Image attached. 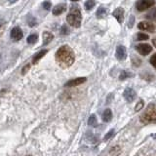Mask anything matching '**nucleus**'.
I'll use <instances>...</instances> for the list:
<instances>
[{
  "label": "nucleus",
  "mask_w": 156,
  "mask_h": 156,
  "mask_svg": "<svg viewBox=\"0 0 156 156\" xmlns=\"http://www.w3.org/2000/svg\"><path fill=\"white\" fill-rule=\"evenodd\" d=\"M56 60L63 68H69L72 66L75 61V55L73 50L68 45L60 47V49L56 53Z\"/></svg>",
  "instance_id": "nucleus-1"
},
{
  "label": "nucleus",
  "mask_w": 156,
  "mask_h": 156,
  "mask_svg": "<svg viewBox=\"0 0 156 156\" xmlns=\"http://www.w3.org/2000/svg\"><path fill=\"white\" fill-rule=\"evenodd\" d=\"M66 21L73 28H80L81 26V21H82V16H81V12H80L79 8L78 6H73L71 8L70 13L66 17Z\"/></svg>",
  "instance_id": "nucleus-2"
},
{
  "label": "nucleus",
  "mask_w": 156,
  "mask_h": 156,
  "mask_svg": "<svg viewBox=\"0 0 156 156\" xmlns=\"http://www.w3.org/2000/svg\"><path fill=\"white\" fill-rule=\"evenodd\" d=\"M141 121L142 123H150L156 121V104H149L141 115Z\"/></svg>",
  "instance_id": "nucleus-3"
},
{
  "label": "nucleus",
  "mask_w": 156,
  "mask_h": 156,
  "mask_svg": "<svg viewBox=\"0 0 156 156\" xmlns=\"http://www.w3.org/2000/svg\"><path fill=\"white\" fill-rule=\"evenodd\" d=\"M154 4L155 0H138L136 4V8L139 12H142V11H146L148 8L152 7Z\"/></svg>",
  "instance_id": "nucleus-4"
},
{
  "label": "nucleus",
  "mask_w": 156,
  "mask_h": 156,
  "mask_svg": "<svg viewBox=\"0 0 156 156\" xmlns=\"http://www.w3.org/2000/svg\"><path fill=\"white\" fill-rule=\"evenodd\" d=\"M123 97L129 103H132L133 101H135L137 98V93L134 89L132 88H126L124 93H123Z\"/></svg>",
  "instance_id": "nucleus-5"
},
{
  "label": "nucleus",
  "mask_w": 156,
  "mask_h": 156,
  "mask_svg": "<svg viewBox=\"0 0 156 156\" xmlns=\"http://www.w3.org/2000/svg\"><path fill=\"white\" fill-rule=\"evenodd\" d=\"M136 50L141 54L142 56H146L149 53H151L152 47L149 44H139L138 46H136Z\"/></svg>",
  "instance_id": "nucleus-6"
},
{
  "label": "nucleus",
  "mask_w": 156,
  "mask_h": 156,
  "mask_svg": "<svg viewBox=\"0 0 156 156\" xmlns=\"http://www.w3.org/2000/svg\"><path fill=\"white\" fill-rule=\"evenodd\" d=\"M112 16L116 19L118 23H122L123 21H124V9H123L122 7L116 8V9L113 11V13H112Z\"/></svg>",
  "instance_id": "nucleus-7"
},
{
  "label": "nucleus",
  "mask_w": 156,
  "mask_h": 156,
  "mask_svg": "<svg viewBox=\"0 0 156 156\" xmlns=\"http://www.w3.org/2000/svg\"><path fill=\"white\" fill-rule=\"evenodd\" d=\"M138 28L141 30H146L149 32H154L155 30V26L151 23H148V21H142L139 23Z\"/></svg>",
  "instance_id": "nucleus-8"
},
{
  "label": "nucleus",
  "mask_w": 156,
  "mask_h": 156,
  "mask_svg": "<svg viewBox=\"0 0 156 156\" xmlns=\"http://www.w3.org/2000/svg\"><path fill=\"white\" fill-rule=\"evenodd\" d=\"M115 56H116L117 60L119 61H123L126 59V48L123 46V45H118L116 48V53H115Z\"/></svg>",
  "instance_id": "nucleus-9"
},
{
  "label": "nucleus",
  "mask_w": 156,
  "mask_h": 156,
  "mask_svg": "<svg viewBox=\"0 0 156 156\" xmlns=\"http://www.w3.org/2000/svg\"><path fill=\"white\" fill-rule=\"evenodd\" d=\"M86 78L85 77H78V78H75V79H72V80H69L64 84V87H74V86H78L82 83L86 82Z\"/></svg>",
  "instance_id": "nucleus-10"
},
{
  "label": "nucleus",
  "mask_w": 156,
  "mask_h": 156,
  "mask_svg": "<svg viewBox=\"0 0 156 156\" xmlns=\"http://www.w3.org/2000/svg\"><path fill=\"white\" fill-rule=\"evenodd\" d=\"M11 37L15 41H18V40L21 39L23 38V31H21V29L20 28H18V26L12 29V31H11Z\"/></svg>",
  "instance_id": "nucleus-11"
},
{
  "label": "nucleus",
  "mask_w": 156,
  "mask_h": 156,
  "mask_svg": "<svg viewBox=\"0 0 156 156\" xmlns=\"http://www.w3.org/2000/svg\"><path fill=\"white\" fill-rule=\"evenodd\" d=\"M66 11V5L64 4H59V5H56L53 9V14L55 16H59Z\"/></svg>",
  "instance_id": "nucleus-12"
},
{
  "label": "nucleus",
  "mask_w": 156,
  "mask_h": 156,
  "mask_svg": "<svg viewBox=\"0 0 156 156\" xmlns=\"http://www.w3.org/2000/svg\"><path fill=\"white\" fill-rule=\"evenodd\" d=\"M54 38V35L49 31H44L43 32V44L47 45L52 41Z\"/></svg>",
  "instance_id": "nucleus-13"
},
{
  "label": "nucleus",
  "mask_w": 156,
  "mask_h": 156,
  "mask_svg": "<svg viewBox=\"0 0 156 156\" xmlns=\"http://www.w3.org/2000/svg\"><path fill=\"white\" fill-rule=\"evenodd\" d=\"M48 53V50H41L40 52H38L37 54L34 55L33 59H32V64H37V61H38L40 59L44 57L45 55Z\"/></svg>",
  "instance_id": "nucleus-14"
},
{
  "label": "nucleus",
  "mask_w": 156,
  "mask_h": 156,
  "mask_svg": "<svg viewBox=\"0 0 156 156\" xmlns=\"http://www.w3.org/2000/svg\"><path fill=\"white\" fill-rule=\"evenodd\" d=\"M103 121L104 122H109L112 119V112L109 108H106L103 113Z\"/></svg>",
  "instance_id": "nucleus-15"
},
{
  "label": "nucleus",
  "mask_w": 156,
  "mask_h": 156,
  "mask_svg": "<svg viewBox=\"0 0 156 156\" xmlns=\"http://www.w3.org/2000/svg\"><path fill=\"white\" fill-rule=\"evenodd\" d=\"M107 14V10L104 7H99L98 11H97V18L98 19H103L106 17Z\"/></svg>",
  "instance_id": "nucleus-16"
},
{
  "label": "nucleus",
  "mask_w": 156,
  "mask_h": 156,
  "mask_svg": "<svg viewBox=\"0 0 156 156\" xmlns=\"http://www.w3.org/2000/svg\"><path fill=\"white\" fill-rule=\"evenodd\" d=\"M88 125L89 126H92V127H96V126L98 125V123H97V117H96L95 114H92L90 117H89Z\"/></svg>",
  "instance_id": "nucleus-17"
},
{
  "label": "nucleus",
  "mask_w": 156,
  "mask_h": 156,
  "mask_svg": "<svg viewBox=\"0 0 156 156\" xmlns=\"http://www.w3.org/2000/svg\"><path fill=\"white\" fill-rule=\"evenodd\" d=\"M131 76H133V74H132L131 72H129L127 70H122V72H121L120 75H119V80L123 81V80H125L126 78H129Z\"/></svg>",
  "instance_id": "nucleus-18"
},
{
  "label": "nucleus",
  "mask_w": 156,
  "mask_h": 156,
  "mask_svg": "<svg viewBox=\"0 0 156 156\" xmlns=\"http://www.w3.org/2000/svg\"><path fill=\"white\" fill-rule=\"evenodd\" d=\"M37 40H38V36H37L36 34H31V35H29L28 37V44H34V43L37 42Z\"/></svg>",
  "instance_id": "nucleus-19"
},
{
  "label": "nucleus",
  "mask_w": 156,
  "mask_h": 156,
  "mask_svg": "<svg viewBox=\"0 0 156 156\" xmlns=\"http://www.w3.org/2000/svg\"><path fill=\"white\" fill-rule=\"evenodd\" d=\"M95 6V1L94 0H87L85 2V8L86 10H92Z\"/></svg>",
  "instance_id": "nucleus-20"
},
{
  "label": "nucleus",
  "mask_w": 156,
  "mask_h": 156,
  "mask_svg": "<svg viewBox=\"0 0 156 156\" xmlns=\"http://www.w3.org/2000/svg\"><path fill=\"white\" fill-rule=\"evenodd\" d=\"M114 133H115V131H114V129H111L108 133H106V135L104 136V141H108L109 139H111L112 138V136L114 135Z\"/></svg>",
  "instance_id": "nucleus-21"
},
{
  "label": "nucleus",
  "mask_w": 156,
  "mask_h": 156,
  "mask_svg": "<svg viewBox=\"0 0 156 156\" xmlns=\"http://www.w3.org/2000/svg\"><path fill=\"white\" fill-rule=\"evenodd\" d=\"M149 38V36L146 33H139L137 35V40H147Z\"/></svg>",
  "instance_id": "nucleus-22"
},
{
  "label": "nucleus",
  "mask_w": 156,
  "mask_h": 156,
  "mask_svg": "<svg viewBox=\"0 0 156 156\" xmlns=\"http://www.w3.org/2000/svg\"><path fill=\"white\" fill-rule=\"evenodd\" d=\"M28 23L29 26H36V20H35V19H34L33 17H28Z\"/></svg>",
  "instance_id": "nucleus-23"
},
{
  "label": "nucleus",
  "mask_w": 156,
  "mask_h": 156,
  "mask_svg": "<svg viewBox=\"0 0 156 156\" xmlns=\"http://www.w3.org/2000/svg\"><path fill=\"white\" fill-rule=\"evenodd\" d=\"M42 7L44 8L45 10L48 11V10L51 9V7H52V4H51V2H49V1H45V2H43Z\"/></svg>",
  "instance_id": "nucleus-24"
},
{
  "label": "nucleus",
  "mask_w": 156,
  "mask_h": 156,
  "mask_svg": "<svg viewBox=\"0 0 156 156\" xmlns=\"http://www.w3.org/2000/svg\"><path fill=\"white\" fill-rule=\"evenodd\" d=\"M61 33L64 34V35H66V34H68L69 33V29L68 28V26H61Z\"/></svg>",
  "instance_id": "nucleus-25"
},
{
  "label": "nucleus",
  "mask_w": 156,
  "mask_h": 156,
  "mask_svg": "<svg viewBox=\"0 0 156 156\" xmlns=\"http://www.w3.org/2000/svg\"><path fill=\"white\" fill-rule=\"evenodd\" d=\"M150 64H151V66H153L156 68V53L153 54L151 56V58H150Z\"/></svg>",
  "instance_id": "nucleus-26"
},
{
  "label": "nucleus",
  "mask_w": 156,
  "mask_h": 156,
  "mask_svg": "<svg viewBox=\"0 0 156 156\" xmlns=\"http://www.w3.org/2000/svg\"><path fill=\"white\" fill-rule=\"evenodd\" d=\"M142 107H144V101H139V103H138V104L136 106V107H135V111L137 112V111H139V110H141Z\"/></svg>",
  "instance_id": "nucleus-27"
},
{
  "label": "nucleus",
  "mask_w": 156,
  "mask_h": 156,
  "mask_svg": "<svg viewBox=\"0 0 156 156\" xmlns=\"http://www.w3.org/2000/svg\"><path fill=\"white\" fill-rule=\"evenodd\" d=\"M134 21H135V18H134V16H133V15H131V16H130V20H129L128 28H133V26H134Z\"/></svg>",
  "instance_id": "nucleus-28"
},
{
  "label": "nucleus",
  "mask_w": 156,
  "mask_h": 156,
  "mask_svg": "<svg viewBox=\"0 0 156 156\" xmlns=\"http://www.w3.org/2000/svg\"><path fill=\"white\" fill-rule=\"evenodd\" d=\"M133 63H134V66H141V60H139V59H133Z\"/></svg>",
  "instance_id": "nucleus-29"
},
{
  "label": "nucleus",
  "mask_w": 156,
  "mask_h": 156,
  "mask_svg": "<svg viewBox=\"0 0 156 156\" xmlns=\"http://www.w3.org/2000/svg\"><path fill=\"white\" fill-rule=\"evenodd\" d=\"M28 68H29V66H26V68H23V74H25L26 72L28 71Z\"/></svg>",
  "instance_id": "nucleus-30"
},
{
  "label": "nucleus",
  "mask_w": 156,
  "mask_h": 156,
  "mask_svg": "<svg viewBox=\"0 0 156 156\" xmlns=\"http://www.w3.org/2000/svg\"><path fill=\"white\" fill-rule=\"evenodd\" d=\"M152 44H153V46L156 48V37H154V38L152 39Z\"/></svg>",
  "instance_id": "nucleus-31"
},
{
  "label": "nucleus",
  "mask_w": 156,
  "mask_h": 156,
  "mask_svg": "<svg viewBox=\"0 0 156 156\" xmlns=\"http://www.w3.org/2000/svg\"><path fill=\"white\" fill-rule=\"evenodd\" d=\"M9 1H10V2H15L16 0H9Z\"/></svg>",
  "instance_id": "nucleus-32"
},
{
  "label": "nucleus",
  "mask_w": 156,
  "mask_h": 156,
  "mask_svg": "<svg viewBox=\"0 0 156 156\" xmlns=\"http://www.w3.org/2000/svg\"><path fill=\"white\" fill-rule=\"evenodd\" d=\"M72 2H76V1H78V0H71Z\"/></svg>",
  "instance_id": "nucleus-33"
}]
</instances>
